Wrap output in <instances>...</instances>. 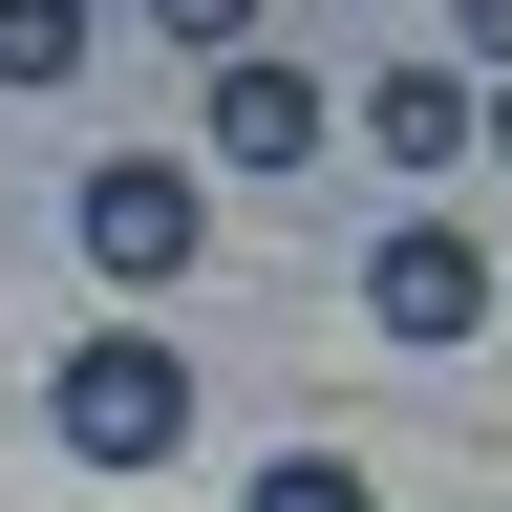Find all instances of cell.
Segmentation results:
<instances>
[{"label": "cell", "mask_w": 512, "mask_h": 512, "mask_svg": "<svg viewBox=\"0 0 512 512\" xmlns=\"http://www.w3.org/2000/svg\"><path fill=\"white\" fill-rule=\"evenodd\" d=\"M150 22H171L192 64H235V43H256V0H150Z\"/></svg>", "instance_id": "8"}, {"label": "cell", "mask_w": 512, "mask_h": 512, "mask_svg": "<svg viewBox=\"0 0 512 512\" xmlns=\"http://www.w3.org/2000/svg\"><path fill=\"white\" fill-rule=\"evenodd\" d=\"M192 256H214V192H192V150H107V171H86V278H107V299H171Z\"/></svg>", "instance_id": "2"}, {"label": "cell", "mask_w": 512, "mask_h": 512, "mask_svg": "<svg viewBox=\"0 0 512 512\" xmlns=\"http://www.w3.org/2000/svg\"><path fill=\"white\" fill-rule=\"evenodd\" d=\"M491 235H448V214H406V235H384L363 256V320H384V342H406V363H448V342H491Z\"/></svg>", "instance_id": "3"}, {"label": "cell", "mask_w": 512, "mask_h": 512, "mask_svg": "<svg viewBox=\"0 0 512 512\" xmlns=\"http://www.w3.org/2000/svg\"><path fill=\"white\" fill-rule=\"evenodd\" d=\"M299 150H320V64L235 43V64H214V171H299Z\"/></svg>", "instance_id": "4"}, {"label": "cell", "mask_w": 512, "mask_h": 512, "mask_svg": "<svg viewBox=\"0 0 512 512\" xmlns=\"http://www.w3.org/2000/svg\"><path fill=\"white\" fill-rule=\"evenodd\" d=\"M0 86H22V107L86 86V0H0Z\"/></svg>", "instance_id": "6"}, {"label": "cell", "mask_w": 512, "mask_h": 512, "mask_svg": "<svg viewBox=\"0 0 512 512\" xmlns=\"http://www.w3.org/2000/svg\"><path fill=\"white\" fill-rule=\"evenodd\" d=\"M470 107H491L470 64H384V86H363V150L384 171H470Z\"/></svg>", "instance_id": "5"}, {"label": "cell", "mask_w": 512, "mask_h": 512, "mask_svg": "<svg viewBox=\"0 0 512 512\" xmlns=\"http://www.w3.org/2000/svg\"><path fill=\"white\" fill-rule=\"evenodd\" d=\"M470 171H512V86H491V107H470Z\"/></svg>", "instance_id": "10"}, {"label": "cell", "mask_w": 512, "mask_h": 512, "mask_svg": "<svg viewBox=\"0 0 512 512\" xmlns=\"http://www.w3.org/2000/svg\"><path fill=\"white\" fill-rule=\"evenodd\" d=\"M43 427H64V470H171L192 448V342L171 320H86L43 363Z\"/></svg>", "instance_id": "1"}, {"label": "cell", "mask_w": 512, "mask_h": 512, "mask_svg": "<svg viewBox=\"0 0 512 512\" xmlns=\"http://www.w3.org/2000/svg\"><path fill=\"white\" fill-rule=\"evenodd\" d=\"M448 43H470V86H512V0H448Z\"/></svg>", "instance_id": "9"}, {"label": "cell", "mask_w": 512, "mask_h": 512, "mask_svg": "<svg viewBox=\"0 0 512 512\" xmlns=\"http://www.w3.org/2000/svg\"><path fill=\"white\" fill-rule=\"evenodd\" d=\"M235 512H384V470H363V448H278Z\"/></svg>", "instance_id": "7"}]
</instances>
